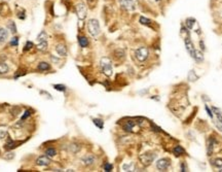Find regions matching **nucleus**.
Instances as JSON below:
<instances>
[{
    "instance_id": "1",
    "label": "nucleus",
    "mask_w": 222,
    "mask_h": 172,
    "mask_svg": "<svg viewBox=\"0 0 222 172\" xmlns=\"http://www.w3.org/2000/svg\"><path fill=\"white\" fill-rule=\"evenodd\" d=\"M100 66H101V69L103 71V73L107 76H111L112 75V63H111V60L109 58L107 57H103L100 61Z\"/></svg>"
},
{
    "instance_id": "2",
    "label": "nucleus",
    "mask_w": 222,
    "mask_h": 172,
    "mask_svg": "<svg viewBox=\"0 0 222 172\" xmlns=\"http://www.w3.org/2000/svg\"><path fill=\"white\" fill-rule=\"evenodd\" d=\"M87 30L89 32V34L94 37L98 36L99 33H100V24H99V21L96 20V19H91L88 22H87Z\"/></svg>"
},
{
    "instance_id": "3",
    "label": "nucleus",
    "mask_w": 222,
    "mask_h": 172,
    "mask_svg": "<svg viewBox=\"0 0 222 172\" xmlns=\"http://www.w3.org/2000/svg\"><path fill=\"white\" fill-rule=\"evenodd\" d=\"M148 55H149V52L146 48L142 47V48H139L136 50L135 52V56L137 58V60L140 61V62H144L147 58H148Z\"/></svg>"
},
{
    "instance_id": "4",
    "label": "nucleus",
    "mask_w": 222,
    "mask_h": 172,
    "mask_svg": "<svg viewBox=\"0 0 222 172\" xmlns=\"http://www.w3.org/2000/svg\"><path fill=\"white\" fill-rule=\"evenodd\" d=\"M118 1H119L120 6L123 9L129 10V11H132L135 9V2L133 0H118Z\"/></svg>"
},
{
    "instance_id": "5",
    "label": "nucleus",
    "mask_w": 222,
    "mask_h": 172,
    "mask_svg": "<svg viewBox=\"0 0 222 172\" xmlns=\"http://www.w3.org/2000/svg\"><path fill=\"white\" fill-rule=\"evenodd\" d=\"M76 12L80 20H84L86 18V7L82 2H80L76 5Z\"/></svg>"
},
{
    "instance_id": "6",
    "label": "nucleus",
    "mask_w": 222,
    "mask_h": 172,
    "mask_svg": "<svg viewBox=\"0 0 222 172\" xmlns=\"http://www.w3.org/2000/svg\"><path fill=\"white\" fill-rule=\"evenodd\" d=\"M155 159V155L154 154H143L140 156V160L142 161V163L144 165H149L151 164V162Z\"/></svg>"
},
{
    "instance_id": "7",
    "label": "nucleus",
    "mask_w": 222,
    "mask_h": 172,
    "mask_svg": "<svg viewBox=\"0 0 222 172\" xmlns=\"http://www.w3.org/2000/svg\"><path fill=\"white\" fill-rule=\"evenodd\" d=\"M169 166H170V162L166 159H161L156 162V168L159 171H165L169 168Z\"/></svg>"
},
{
    "instance_id": "8",
    "label": "nucleus",
    "mask_w": 222,
    "mask_h": 172,
    "mask_svg": "<svg viewBox=\"0 0 222 172\" xmlns=\"http://www.w3.org/2000/svg\"><path fill=\"white\" fill-rule=\"evenodd\" d=\"M184 43H185V47H186V50H187L188 54H189L191 57H193L194 51H195V50H194L192 41L190 40V37H185V38H184Z\"/></svg>"
},
{
    "instance_id": "9",
    "label": "nucleus",
    "mask_w": 222,
    "mask_h": 172,
    "mask_svg": "<svg viewBox=\"0 0 222 172\" xmlns=\"http://www.w3.org/2000/svg\"><path fill=\"white\" fill-rule=\"evenodd\" d=\"M95 162H96V158L94 156H92V155H87V156H85V157L82 158V163L85 166H91Z\"/></svg>"
},
{
    "instance_id": "10",
    "label": "nucleus",
    "mask_w": 222,
    "mask_h": 172,
    "mask_svg": "<svg viewBox=\"0 0 222 172\" xmlns=\"http://www.w3.org/2000/svg\"><path fill=\"white\" fill-rule=\"evenodd\" d=\"M50 163H51V160L47 157H44V156L43 157H39L36 160V164L39 165V166H47Z\"/></svg>"
},
{
    "instance_id": "11",
    "label": "nucleus",
    "mask_w": 222,
    "mask_h": 172,
    "mask_svg": "<svg viewBox=\"0 0 222 172\" xmlns=\"http://www.w3.org/2000/svg\"><path fill=\"white\" fill-rule=\"evenodd\" d=\"M8 38V32L5 28L0 27V43H4Z\"/></svg>"
},
{
    "instance_id": "12",
    "label": "nucleus",
    "mask_w": 222,
    "mask_h": 172,
    "mask_svg": "<svg viewBox=\"0 0 222 172\" xmlns=\"http://www.w3.org/2000/svg\"><path fill=\"white\" fill-rule=\"evenodd\" d=\"M56 51H57V53H58L60 56H62V57H64V56L67 55V48H66L64 44H58V45L56 47Z\"/></svg>"
},
{
    "instance_id": "13",
    "label": "nucleus",
    "mask_w": 222,
    "mask_h": 172,
    "mask_svg": "<svg viewBox=\"0 0 222 172\" xmlns=\"http://www.w3.org/2000/svg\"><path fill=\"white\" fill-rule=\"evenodd\" d=\"M135 126H136L135 122H133V121H128V122L123 125V130H124V131H128V132H133V129L135 128Z\"/></svg>"
},
{
    "instance_id": "14",
    "label": "nucleus",
    "mask_w": 222,
    "mask_h": 172,
    "mask_svg": "<svg viewBox=\"0 0 222 172\" xmlns=\"http://www.w3.org/2000/svg\"><path fill=\"white\" fill-rule=\"evenodd\" d=\"M50 68H51V66L47 62H40L37 66V69L39 71H46V70H50Z\"/></svg>"
},
{
    "instance_id": "15",
    "label": "nucleus",
    "mask_w": 222,
    "mask_h": 172,
    "mask_svg": "<svg viewBox=\"0 0 222 172\" xmlns=\"http://www.w3.org/2000/svg\"><path fill=\"white\" fill-rule=\"evenodd\" d=\"M37 41L38 42H42V41H47V34H46V32L44 31V30H42L39 34H38V36H37Z\"/></svg>"
},
{
    "instance_id": "16",
    "label": "nucleus",
    "mask_w": 222,
    "mask_h": 172,
    "mask_svg": "<svg viewBox=\"0 0 222 172\" xmlns=\"http://www.w3.org/2000/svg\"><path fill=\"white\" fill-rule=\"evenodd\" d=\"M192 58H193L196 62H198V63H200V62L204 61V55H203V53L199 52V51H196V50L194 51V55Z\"/></svg>"
},
{
    "instance_id": "17",
    "label": "nucleus",
    "mask_w": 222,
    "mask_h": 172,
    "mask_svg": "<svg viewBox=\"0 0 222 172\" xmlns=\"http://www.w3.org/2000/svg\"><path fill=\"white\" fill-rule=\"evenodd\" d=\"M78 43L81 48H86L88 45V40L85 36H79L78 37Z\"/></svg>"
},
{
    "instance_id": "18",
    "label": "nucleus",
    "mask_w": 222,
    "mask_h": 172,
    "mask_svg": "<svg viewBox=\"0 0 222 172\" xmlns=\"http://www.w3.org/2000/svg\"><path fill=\"white\" fill-rule=\"evenodd\" d=\"M194 24H195V20H194L193 18H188V19H186V21H185L186 28L188 29V30H191V29L193 28Z\"/></svg>"
},
{
    "instance_id": "19",
    "label": "nucleus",
    "mask_w": 222,
    "mask_h": 172,
    "mask_svg": "<svg viewBox=\"0 0 222 172\" xmlns=\"http://www.w3.org/2000/svg\"><path fill=\"white\" fill-rule=\"evenodd\" d=\"M215 144V140L213 138H210L208 141V156H211L213 153V147Z\"/></svg>"
},
{
    "instance_id": "20",
    "label": "nucleus",
    "mask_w": 222,
    "mask_h": 172,
    "mask_svg": "<svg viewBox=\"0 0 222 172\" xmlns=\"http://www.w3.org/2000/svg\"><path fill=\"white\" fill-rule=\"evenodd\" d=\"M47 48H48V43H47V41L38 42V44H37V49H38L39 51H42V52L46 51V50H47Z\"/></svg>"
},
{
    "instance_id": "21",
    "label": "nucleus",
    "mask_w": 222,
    "mask_h": 172,
    "mask_svg": "<svg viewBox=\"0 0 222 172\" xmlns=\"http://www.w3.org/2000/svg\"><path fill=\"white\" fill-rule=\"evenodd\" d=\"M8 70H9V68H8L7 64L0 62V74H5L8 72Z\"/></svg>"
},
{
    "instance_id": "22",
    "label": "nucleus",
    "mask_w": 222,
    "mask_h": 172,
    "mask_svg": "<svg viewBox=\"0 0 222 172\" xmlns=\"http://www.w3.org/2000/svg\"><path fill=\"white\" fill-rule=\"evenodd\" d=\"M197 78H198V76L195 74V71L194 70H190L189 73H188V81L189 82H195Z\"/></svg>"
},
{
    "instance_id": "23",
    "label": "nucleus",
    "mask_w": 222,
    "mask_h": 172,
    "mask_svg": "<svg viewBox=\"0 0 222 172\" xmlns=\"http://www.w3.org/2000/svg\"><path fill=\"white\" fill-rule=\"evenodd\" d=\"M93 122H94V124H95L99 129H103V127H104V122H103L101 118H93Z\"/></svg>"
},
{
    "instance_id": "24",
    "label": "nucleus",
    "mask_w": 222,
    "mask_h": 172,
    "mask_svg": "<svg viewBox=\"0 0 222 172\" xmlns=\"http://www.w3.org/2000/svg\"><path fill=\"white\" fill-rule=\"evenodd\" d=\"M17 144H18V142H15V141H12L10 138H8V141H7L6 144H5V148H7V149H11V148L16 147V146H17Z\"/></svg>"
},
{
    "instance_id": "25",
    "label": "nucleus",
    "mask_w": 222,
    "mask_h": 172,
    "mask_svg": "<svg viewBox=\"0 0 222 172\" xmlns=\"http://www.w3.org/2000/svg\"><path fill=\"white\" fill-rule=\"evenodd\" d=\"M7 28L10 30V32L11 33H17V26H16V24H15V22H12V21H10L8 24H7Z\"/></svg>"
},
{
    "instance_id": "26",
    "label": "nucleus",
    "mask_w": 222,
    "mask_h": 172,
    "mask_svg": "<svg viewBox=\"0 0 222 172\" xmlns=\"http://www.w3.org/2000/svg\"><path fill=\"white\" fill-rule=\"evenodd\" d=\"M174 154H175L176 156H180V155L184 154V149H183L180 145H177V146L174 147Z\"/></svg>"
},
{
    "instance_id": "27",
    "label": "nucleus",
    "mask_w": 222,
    "mask_h": 172,
    "mask_svg": "<svg viewBox=\"0 0 222 172\" xmlns=\"http://www.w3.org/2000/svg\"><path fill=\"white\" fill-rule=\"evenodd\" d=\"M45 154H46L47 157H54V156L57 155V150H56L55 148L51 147V148H47V149L45 150Z\"/></svg>"
},
{
    "instance_id": "28",
    "label": "nucleus",
    "mask_w": 222,
    "mask_h": 172,
    "mask_svg": "<svg viewBox=\"0 0 222 172\" xmlns=\"http://www.w3.org/2000/svg\"><path fill=\"white\" fill-rule=\"evenodd\" d=\"M140 23L141 24H143V25H147V26H149L150 24H151V21L149 20V19H147V18H144V17H140Z\"/></svg>"
},
{
    "instance_id": "29",
    "label": "nucleus",
    "mask_w": 222,
    "mask_h": 172,
    "mask_svg": "<svg viewBox=\"0 0 222 172\" xmlns=\"http://www.w3.org/2000/svg\"><path fill=\"white\" fill-rule=\"evenodd\" d=\"M10 45H12V47H18V45H19V38H18L17 36H15V37L11 38V40H10Z\"/></svg>"
},
{
    "instance_id": "30",
    "label": "nucleus",
    "mask_w": 222,
    "mask_h": 172,
    "mask_svg": "<svg viewBox=\"0 0 222 172\" xmlns=\"http://www.w3.org/2000/svg\"><path fill=\"white\" fill-rule=\"evenodd\" d=\"M53 87L57 91H61V92H65L66 91V87L64 85H53Z\"/></svg>"
},
{
    "instance_id": "31",
    "label": "nucleus",
    "mask_w": 222,
    "mask_h": 172,
    "mask_svg": "<svg viewBox=\"0 0 222 172\" xmlns=\"http://www.w3.org/2000/svg\"><path fill=\"white\" fill-rule=\"evenodd\" d=\"M112 169H113V166H112V164L110 163H106L105 165H104V170L107 172L109 171H112Z\"/></svg>"
},
{
    "instance_id": "32",
    "label": "nucleus",
    "mask_w": 222,
    "mask_h": 172,
    "mask_svg": "<svg viewBox=\"0 0 222 172\" xmlns=\"http://www.w3.org/2000/svg\"><path fill=\"white\" fill-rule=\"evenodd\" d=\"M33 48V42H31V41H27V43H26V45H25V48H24V51L25 52H27L29 51L30 49H32Z\"/></svg>"
},
{
    "instance_id": "33",
    "label": "nucleus",
    "mask_w": 222,
    "mask_h": 172,
    "mask_svg": "<svg viewBox=\"0 0 222 172\" xmlns=\"http://www.w3.org/2000/svg\"><path fill=\"white\" fill-rule=\"evenodd\" d=\"M31 114H32V111H31L30 109H28V110H26V111H25V114H24V115L22 116V118H21V121H22V122H23V121H25V120L27 118V117H28V116H29V115H31Z\"/></svg>"
},
{
    "instance_id": "34",
    "label": "nucleus",
    "mask_w": 222,
    "mask_h": 172,
    "mask_svg": "<svg viewBox=\"0 0 222 172\" xmlns=\"http://www.w3.org/2000/svg\"><path fill=\"white\" fill-rule=\"evenodd\" d=\"M15 158V154L13 153H7L5 156H4V159L5 160H11Z\"/></svg>"
},
{
    "instance_id": "35",
    "label": "nucleus",
    "mask_w": 222,
    "mask_h": 172,
    "mask_svg": "<svg viewBox=\"0 0 222 172\" xmlns=\"http://www.w3.org/2000/svg\"><path fill=\"white\" fill-rule=\"evenodd\" d=\"M132 167V164H123L122 165V170L123 171H130Z\"/></svg>"
},
{
    "instance_id": "36",
    "label": "nucleus",
    "mask_w": 222,
    "mask_h": 172,
    "mask_svg": "<svg viewBox=\"0 0 222 172\" xmlns=\"http://www.w3.org/2000/svg\"><path fill=\"white\" fill-rule=\"evenodd\" d=\"M214 165L216 167H222V159H216L214 161Z\"/></svg>"
},
{
    "instance_id": "37",
    "label": "nucleus",
    "mask_w": 222,
    "mask_h": 172,
    "mask_svg": "<svg viewBox=\"0 0 222 172\" xmlns=\"http://www.w3.org/2000/svg\"><path fill=\"white\" fill-rule=\"evenodd\" d=\"M205 108H206V110H207V113H208V115H210V117H213V114H212V111H211V109L209 108V106L206 104L205 105Z\"/></svg>"
},
{
    "instance_id": "38",
    "label": "nucleus",
    "mask_w": 222,
    "mask_h": 172,
    "mask_svg": "<svg viewBox=\"0 0 222 172\" xmlns=\"http://www.w3.org/2000/svg\"><path fill=\"white\" fill-rule=\"evenodd\" d=\"M5 135H6V131H4V130H0V140H1V139H3V138L5 137Z\"/></svg>"
},
{
    "instance_id": "39",
    "label": "nucleus",
    "mask_w": 222,
    "mask_h": 172,
    "mask_svg": "<svg viewBox=\"0 0 222 172\" xmlns=\"http://www.w3.org/2000/svg\"><path fill=\"white\" fill-rule=\"evenodd\" d=\"M181 171H187V167H186V165L184 164V163H182L181 164Z\"/></svg>"
},
{
    "instance_id": "40",
    "label": "nucleus",
    "mask_w": 222,
    "mask_h": 172,
    "mask_svg": "<svg viewBox=\"0 0 222 172\" xmlns=\"http://www.w3.org/2000/svg\"><path fill=\"white\" fill-rule=\"evenodd\" d=\"M213 111L216 114V115H220L221 114V111H220V109H218L217 107H213Z\"/></svg>"
},
{
    "instance_id": "41",
    "label": "nucleus",
    "mask_w": 222,
    "mask_h": 172,
    "mask_svg": "<svg viewBox=\"0 0 222 172\" xmlns=\"http://www.w3.org/2000/svg\"><path fill=\"white\" fill-rule=\"evenodd\" d=\"M52 60H53V62H55V63H58L60 60L58 59V58H56L55 56H52Z\"/></svg>"
},
{
    "instance_id": "42",
    "label": "nucleus",
    "mask_w": 222,
    "mask_h": 172,
    "mask_svg": "<svg viewBox=\"0 0 222 172\" xmlns=\"http://www.w3.org/2000/svg\"><path fill=\"white\" fill-rule=\"evenodd\" d=\"M199 44H200V49H202L203 51H205V44H204V41H200V42H199Z\"/></svg>"
},
{
    "instance_id": "43",
    "label": "nucleus",
    "mask_w": 222,
    "mask_h": 172,
    "mask_svg": "<svg viewBox=\"0 0 222 172\" xmlns=\"http://www.w3.org/2000/svg\"><path fill=\"white\" fill-rule=\"evenodd\" d=\"M217 117H218L219 122H220V123L222 124V115H221V114H220V115H217Z\"/></svg>"
},
{
    "instance_id": "44",
    "label": "nucleus",
    "mask_w": 222,
    "mask_h": 172,
    "mask_svg": "<svg viewBox=\"0 0 222 172\" xmlns=\"http://www.w3.org/2000/svg\"><path fill=\"white\" fill-rule=\"evenodd\" d=\"M216 126H217V128H218L220 131H222V126H220V125H219V124H217V123H216Z\"/></svg>"
},
{
    "instance_id": "45",
    "label": "nucleus",
    "mask_w": 222,
    "mask_h": 172,
    "mask_svg": "<svg viewBox=\"0 0 222 172\" xmlns=\"http://www.w3.org/2000/svg\"><path fill=\"white\" fill-rule=\"evenodd\" d=\"M87 1H88V2H93L94 0H87Z\"/></svg>"
},
{
    "instance_id": "46",
    "label": "nucleus",
    "mask_w": 222,
    "mask_h": 172,
    "mask_svg": "<svg viewBox=\"0 0 222 172\" xmlns=\"http://www.w3.org/2000/svg\"><path fill=\"white\" fill-rule=\"evenodd\" d=\"M219 171H220V172H222V170H219Z\"/></svg>"
},
{
    "instance_id": "47",
    "label": "nucleus",
    "mask_w": 222,
    "mask_h": 172,
    "mask_svg": "<svg viewBox=\"0 0 222 172\" xmlns=\"http://www.w3.org/2000/svg\"><path fill=\"white\" fill-rule=\"evenodd\" d=\"M156 1H161V0H156Z\"/></svg>"
}]
</instances>
